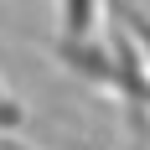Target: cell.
<instances>
[{"instance_id": "cell-2", "label": "cell", "mask_w": 150, "mask_h": 150, "mask_svg": "<svg viewBox=\"0 0 150 150\" xmlns=\"http://www.w3.org/2000/svg\"><path fill=\"white\" fill-rule=\"evenodd\" d=\"M5 150H16V145H5Z\"/></svg>"}, {"instance_id": "cell-1", "label": "cell", "mask_w": 150, "mask_h": 150, "mask_svg": "<svg viewBox=\"0 0 150 150\" xmlns=\"http://www.w3.org/2000/svg\"><path fill=\"white\" fill-rule=\"evenodd\" d=\"M0 114H11V109H0Z\"/></svg>"}]
</instances>
